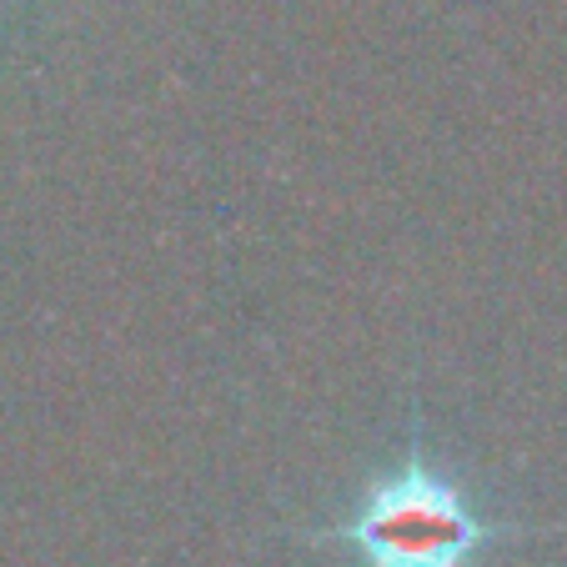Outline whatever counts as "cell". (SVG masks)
<instances>
[{"label":"cell","mask_w":567,"mask_h":567,"mask_svg":"<svg viewBox=\"0 0 567 567\" xmlns=\"http://www.w3.org/2000/svg\"><path fill=\"white\" fill-rule=\"evenodd\" d=\"M281 537L352 547L362 567H477L503 543H523L527 523L493 513L467 482L452 477L427 447L422 408H412L402 457L377 472L342 517L321 527H281Z\"/></svg>","instance_id":"1"}]
</instances>
